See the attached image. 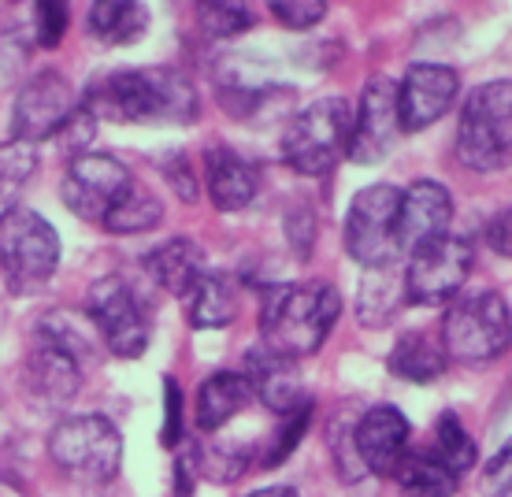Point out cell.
<instances>
[{"instance_id":"6da1fadb","label":"cell","mask_w":512,"mask_h":497,"mask_svg":"<svg viewBox=\"0 0 512 497\" xmlns=\"http://www.w3.org/2000/svg\"><path fill=\"white\" fill-rule=\"evenodd\" d=\"M78 108L93 123H119V127H186L201 112V97L182 71L171 67H119L93 78Z\"/></svg>"},{"instance_id":"7a4b0ae2","label":"cell","mask_w":512,"mask_h":497,"mask_svg":"<svg viewBox=\"0 0 512 497\" xmlns=\"http://www.w3.org/2000/svg\"><path fill=\"white\" fill-rule=\"evenodd\" d=\"M342 316V294L331 282H275L260 305V345L290 360L320 353Z\"/></svg>"},{"instance_id":"3957f363","label":"cell","mask_w":512,"mask_h":497,"mask_svg":"<svg viewBox=\"0 0 512 497\" xmlns=\"http://www.w3.org/2000/svg\"><path fill=\"white\" fill-rule=\"evenodd\" d=\"M453 149L461 167L479 175L512 164V78L483 82L468 93Z\"/></svg>"},{"instance_id":"277c9868","label":"cell","mask_w":512,"mask_h":497,"mask_svg":"<svg viewBox=\"0 0 512 497\" xmlns=\"http://www.w3.org/2000/svg\"><path fill=\"white\" fill-rule=\"evenodd\" d=\"M64 260L60 230L34 208H19L0 223V275L8 294L34 297L52 282Z\"/></svg>"},{"instance_id":"5b68a950","label":"cell","mask_w":512,"mask_h":497,"mask_svg":"<svg viewBox=\"0 0 512 497\" xmlns=\"http://www.w3.org/2000/svg\"><path fill=\"white\" fill-rule=\"evenodd\" d=\"M442 349L449 364H490L512 345V312L505 297L494 290H479L453 301L442 319Z\"/></svg>"},{"instance_id":"8992f818","label":"cell","mask_w":512,"mask_h":497,"mask_svg":"<svg viewBox=\"0 0 512 497\" xmlns=\"http://www.w3.org/2000/svg\"><path fill=\"white\" fill-rule=\"evenodd\" d=\"M349 127H353V108L346 97H320L286 123L279 141L282 160L297 175L320 179L346 156Z\"/></svg>"},{"instance_id":"52a82bcc","label":"cell","mask_w":512,"mask_h":497,"mask_svg":"<svg viewBox=\"0 0 512 497\" xmlns=\"http://www.w3.org/2000/svg\"><path fill=\"white\" fill-rule=\"evenodd\" d=\"M49 457L71 479L112 483L123 468V434L101 412H75L49 431Z\"/></svg>"},{"instance_id":"ba28073f","label":"cell","mask_w":512,"mask_h":497,"mask_svg":"<svg viewBox=\"0 0 512 497\" xmlns=\"http://www.w3.org/2000/svg\"><path fill=\"white\" fill-rule=\"evenodd\" d=\"M397 204H401V190L390 182H372L349 201L342 242L349 260H357L360 268L394 264L401 256L397 253Z\"/></svg>"},{"instance_id":"9c48e42d","label":"cell","mask_w":512,"mask_h":497,"mask_svg":"<svg viewBox=\"0 0 512 497\" xmlns=\"http://www.w3.org/2000/svg\"><path fill=\"white\" fill-rule=\"evenodd\" d=\"M134 171H130L119 156L112 153H75L60 182V197L75 212L82 223H97L104 227V219L119 208V201L134 190Z\"/></svg>"},{"instance_id":"30bf717a","label":"cell","mask_w":512,"mask_h":497,"mask_svg":"<svg viewBox=\"0 0 512 497\" xmlns=\"http://www.w3.org/2000/svg\"><path fill=\"white\" fill-rule=\"evenodd\" d=\"M86 316L93 319V331L104 349L119 360H138L153 342V319L141 294L123 279H101L90 290Z\"/></svg>"},{"instance_id":"8fae6325","label":"cell","mask_w":512,"mask_h":497,"mask_svg":"<svg viewBox=\"0 0 512 497\" xmlns=\"http://www.w3.org/2000/svg\"><path fill=\"white\" fill-rule=\"evenodd\" d=\"M23 386L41 405H71L82 390V349L71 342L60 319H45L23 360Z\"/></svg>"},{"instance_id":"7c38bea8","label":"cell","mask_w":512,"mask_h":497,"mask_svg":"<svg viewBox=\"0 0 512 497\" xmlns=\"http://www.w3.org/2000/svg\"><path fill=\"white\" fill-rule=\"evenodd\" d=\"M78 112V93L71 78L56 67H41L26 78L12 101V138L26 145H41L64 134Z\"/></svg>"},{"instance_id":"4fadbf2b","label":"cell","mask_w":512,"mask_h":497,"mask_svg":"<svg viewBox=\"0 0 512 497\" xmlns=\"http://www.w3.org/2000/svg\"><path fill=\"white\" fill-rule=\"evenodd\" d=\"M472 271V245L457 234H442L435 242L409 253L405 264V294L409 305H449Z\"/></svg>"},{"instance_id":"5bb4252c","label":"cell","mask_w":512,"mask_h":497,"mask_svg":"<svg viewBox=\"0 0 512 497\" xmlns=\"http://www.w3.org/2000/svg\"><path fill=\"white\" fill-rule=\"evenodd\" d=\"M397 138H401L397 82L390 75H372L364 82V90H360L353 127H349L346 156L360 167H375L394 153Z\"/></svg>"},{"instance_id":"9a60e30c","label":"cell","mask_w":512,"mask_h":497,"mask_svg":"<svg viewBox=\"0 0 512 497\" xmlns=\"http://www.w3.org/2000/svg\"><path fill=\"white\" fill-rule=\"evenodd\" d=\"M457 97H461V75L449 64H435V60L412 64L397 82L401 134H420V130L435 127L438 119L457 104Z\"/></svg>"},{"instance_id":"2e32d148","label":"cell","mask_w":512,"mask_h":497,"mask_svg":"<svg viewBox=\"0 0 512 497\" xmlns=\"http://www.w3.org/2000/svg\"><path fill=\"white\" fill-rule=\"evenodd\" d=\"M409 416L397 405H372L364 408L353 423V442H357V457L368 475L390 479L401 457L409 453Z\"/></svg>"},{"instance_id":"e0dca14e","label":"cell","mask_w":512,"mask_h":497,"mask_svg":"<svg viewBox=\"0 0 512 497\" xmlns=\"http://www.w3.org/2000/svg\"><path fill=\"white\" fill-rule=\"evenodd\" d=\"M449 223H453L449 190L435 179H416L409 190H401L397 204V253L409 256L412 249L449 234Z\"/></svg>"},{"instance_id":"ac0fdd59","label":"cell","mask_w":512,"mask_h":497,"mask_svg":"<svg viewBox=\"0 0 512 497\" xmlns=\"http://www.w3.org/2000/svg\"><path fill=\"white\" fill-rule=\"evenodd\" d=\"M242 375L249 379L253 386V397H260L264 405L275 412V416H294L301 408L312 405V397L305 390V379H301V368H297V360L282 357L268 345H256L249 349V357H245V368Z\"/></svg>"},{"instance_id":"d6986e66","label":"cell","mask_w":512,"mask_h":497,"mask_svg":"<svg viewBox=\"0 0 512 497\" xmlns=\"http://www.w3.org/2000/svg\"><path fill=\"white\" fill-rule=\"evenodd\" d=\"M205 190L216 212H242L260 193V167L231 145L205 149Z\"/></svg>"},{"instance_id":"ffe728a7","label":"cell","mask_w":512,"mask_h":497,"mask_svg":"<svg viewBox=\"0 0 512 497\" xmlns=\"http://www.w3.org/2000/svg\"><path fill=\"white\" fill-rule=\"evenodd\" d=\"M145 271H149V282H153V286H160L164 294L179 297L182 301V297L201 282V275L208 271V256L193 238L175 234V238L160 242L156 249H149V256H145Z\"/></svg>"},{"instance_id":"44dd1931","label":"cell","mask_w":512,"mask_h":497,"mask_svg":"<svg viewBox=\"0 0 512 497\" xmlns=\"http://www.w3.org/2000/svg\"><path fill=\"white\" fill-rule=\"evenodd\" d=\"M253 405V386L242 371H212L208 379H201L197 397H193V423L205 434H216L219 427H227L234 416H242L245 408Z\"/></svg>"},{"instance_id":"7402d4cb","label":"cell","mask_w":512,"mask_h":497,"mask_svg":"<svg viewBox=\"0 0 512 497\" xmlns=\"http://www.w3.org/2000/svg\"><path fill=\"white\" fill-rule=\"evenodd\" d=\"M153 12L138 0H93L86 12V34L104 49H127L145 38Z\"/></svg>"},{"instance_id":"603a6c76","label":"cell","mask_w":512,"mask_h":497,"mask_svg":"<svg viewBox=\"0 0 512 497\" xmlns=\"http://www.w3.org/2000/svg\"><path fill=\"white\" fill-rule=\"evenodd\" d=\"M409 305V294H405V268L394 264H379V268H364V279H360L357 290V319L360 327H386L394 323L397 312Z\"/></svg>"},{"instance_id":"cb8c5ba5","label":"cell","mask_w":512,"mask_h":497,"mask_svg":"<svg viewBox=\"0 0 512 497\" xmlns=\"http://www.w3.org/2000/svg\"><path fill=\"white\" fill-rule=\"evenodd\" d=\"M182 305H186V323H190L193 331L231 327L234 319H238V282L227 271L208 268L201 275V282L182 297Z\"/></svg>"},{"instance_id":"d4e9b609","label":"cell","mask_w":512,"mask_h":497,"mask_svg":"<svg viewBox=\"0 0 512 497\" xmlns=\"http://www.w3.org/2000/svg\"><path fill=\"white\" fill-rule=\"evenodd\" d=\"M386 368H390V375L405 379V383H435L438 375L449 368V357L438 338L423 331H405L390 345Z\"/></svg>"},{"instance_id":"484cf974","label":"cell","mask_w":512,"mask_h":497,"mask_svg":"<svg viewBox=\"0 0 512 497\" xmlns=\"http://www.w3.org/2000/svg\"><path fill=\"white\" fill-rule=\"evenodd\" d=\"M390 479H394L397 490L405 497H453L461 490V475L449 472L446 464L431 457L427 449H420V453L409 449Z\"/></svg>"},{"instance_id":"4316f807","label":"cell","mask_w":512,"mask_h":497,"mask_svg":"<svg viewBox=\"0 0 512 497\" xmlns=\"http://www.w3.org/2000/svg\"><path fill=\"white\" fill-rule=\"evenodd\" d=\"M38 175V145L26 141H0V223L23 208V190Z\"/></svg>"},{"instance_id":"83f0119b","label":"cell","mask_w":512,"mask_h":497,"mask_svg":"<svg viewBox=\"0 0 512 497\" xmlns=\"http://www.w3.org/2000/svg\"><path fill=\"white\" fill-rule=\"evenodd\" d=\"M435 460H442L453 475H464L475 468V460H479V446H475V438L468 434V427L461 423L457 412H442L435 423V438H431V449H427Z\"/></svg>"},{"instance_id":"f1b7e54d","label":"cell","mask_w":512,"mask_h":497,"mask_svg":"<svg viewBox=\"0 0 512 497\" xmlns=\"http://www.w3.org/2000/svg\"><path fill=\"white\" fill-rule=\"evenodd\" d=\"M197 475H205L212 483H238L253 468L256 449L245 442H208L201 449H190Z\"/></svg>"},{"instance_id":"f546056e","label":"cell","mask_w":512,"mask_h":497,"mask_svg":"<svg viewBox=\"0 0 512 497\" xmlns=\"http://www.w3.org/2000/svg\"><path fill=\"white\" fill-rule=\"evenodd\" d=\"M160 223H164V201L149 186L134 182V190L119 201L112 216L104 219V230L108 234H145V230H156Z\"/></svg>"},{"instance_id":"4dcf8cb0","label":"cell","mask_w":512,"mask_h":497,"mask_svg":"<svg viewBox=\"0 0 512 497\" xmlns=\"http://www.w3.org/2000/svg\"><path fill=\"white\" fill-rule=\"evenodd\" d=\"M197 23L208 38H238L245 30H253V8L249 4H234V0H208L197 4Z\"/></svg>"},{"instance_id":"1f68e13d","label":"cell","mask_w":512,"mask_h":497,"mask_svg":"<svg viewBox=\"0 0 512 497\" xmlns=\"http://www.w3.org/2000/svg\"><path fill=\"white\" fill-rule=\"evenodd\" d=\"M308 423H312V405L294 412V416H282V423L275 427V434H271V442L256 453V457H260V468H279V464H286L290 453L297 449V442L305 438Z\"/></svg>"},{"instance_id":"d6a6232c","label":"cell","mask_w":512,"mask_h":497,"mask_svg":"<svg viewBox=\"0 0 512 497\" xmlns=\"http://www.w3.org/2000/svg\"><path fill=\"white\" fill-rule=\"evenodd\" d=\"M71 26V4L64 0H38L34 4V41L38 49H60Z\"/></svg>"},{"instance_id":"836d02e7","label":"cell","mask_w":512,"mask_h":497,"mask_svg":"<svg viewBox=\"0 0 512 497\" xmlns=\"http://www.w3.org/2000/svg\"><path fill=\"white\" fill-rule=\"evenodd\" d=\"M353 423H357V416L353 420H334L331 423V453H334V468H338V475L346 479V483H360L364 479V464H360L357 457V442H353Z\"/></svg>"},{"instance_id":"e575fe53","label":"cell","mask_w":512,"mask_h":497,"mask_svg":"<svg viewBox=\"0 0 512 497\" xmlns=\"http://www.w3.org/2000/svg\"><path fill=\"white\" fill-rule=\"evenodd\" d=\"M271 19L286 30H312L316 23L327 19L331 4L327 0H271L268 4Z\"/></svg>"},{"instance_id":"d590c367","label":"cell","mask_w":512,"mask_h":497,"mask_svg":"<svg viewBox=\"0 0 512 497\" xmlns=\"http://www.w3.org/2000/svg\"><path fill=\"white\" fill-rule=\"evenodd\" d=\"M182 420H186V405H182V386L164 375V423H160V446L179 449L182 442Z\"/></svg>"},{"instance_id":"8d00e7d4","label":"cell","mask_w":512,"mask_h":497,"mask_svg":"<svg viewBox=\"0 0 512 497\" xmlns=\"http://www.w3.org/2000/svg\"><path fill=\"white\" fill-rule=\"evenodd\" d=\"M479 490H483V497H512V438L487 460Z\"/></svg>"},{"instance_id":"74e56055","label":"cell","mask_w":512,"mask_h":497,"mask_svg":"<svg viewBox=\"0 0 512 497\" xmlns=\"http://www.w3.org/2000/svg\"><path fill=\"white\" fill-rule=\"evenodd\" d=\"M286 238H290V245H294V253L301 260L312 253V245H316V216H312L308 204H294L286 212Z\"/></svg>"},{"instance_id":"f35d334b","label":"cell","mask_w":512,"mask_h":497,"mask_svg":"<svg viewBox=\"0 0 512 497\" xmlns=\"http://www.w3.org/2000/svg\"><path fill=\"white\" fill-rule=\"evenodd\" d=\"M160 167H164L167 182L175 186V193H179L182 201H197V179H193L190 160H186V156H182V153H171Z\"/></svg>"},{"instance_id":"ab89813d","label":"cell","mask_w":512,"mask_h":497,"mask_svg":"<svg viewBox=\"0 0 512 497\" xmlns=\"http://www.w3.org/2000/svg\"><path fill=\"white\" fill-rule=\"evenodd\" d=\"M487 245L494 253L512 260V208H501L498 216L487 223Z\"/></svg>"},{"instance_id":"60d3db41","label":"cell","mask_w":512,"mask_h":497,"mask_svg":"<svg viewBox=\"0 0 512 497\" xmlns=\"http://www.w3.org/2000/svg\"><path fill=\"white\" fill-rule=\"evenodd\" d=\"M242 497H301V494H297V486L279 483V486H260V490H249V494H242Z\"/></svg>"}]
</instances>
